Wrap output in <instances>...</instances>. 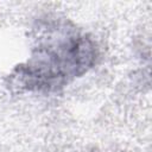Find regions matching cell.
I'll use <instances>...</instances> for the list:
<instances>
[{"mask_svg":"<svg viewBox=\"0 0 152 152\" xmlns=\"http://www.w3.org/2000/svg\"><path fill=\"white\" fill-rule=\"evenodd\" d=\"M32 40L28 59L10 74L8 87L14 91H57L87 74L99 57L94 39L62 18L37 21Z\"/></svg>","mask_w":152,"mask_h":152,"instance_id":"obj_1","label":"cell"}]
</instances>
